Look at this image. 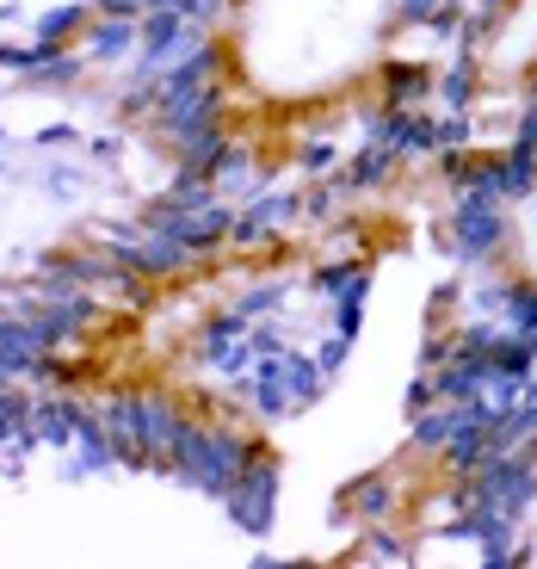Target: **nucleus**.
Returning a JSON list of instances; mask_svg holds the SVG:
<instances>
[{"label":"nucleus","instance_id":"3","mask_svg":"<svg viewBox=\"0 0 537 569\" xmlns=\"http://www.w3.org/2000/svg\"><path fill=\"white\" fill-rule=\"evenodd\" d=\"M513 223H507V199H476V192H457L452 217H445V254L464 260L469 272L476 267H495L500 248H507Z\"/></svg>","mask_w":537,"mask_h":569},{"label":"nucleus","instance_id":"22","mask_svg":"<svg viewBox=\"0 0 537 569\" xmlns=\"http://www.w3.org/2000/svg\"><path fill=\"white\" fill-rule=\"evenodd\" d=\"M358 557H377V563H414V539L389 532V520H383V527H365V539H358Z\"/></svg>","mask_w":537,"mask_h":569},{"label":"nucleus","instance_id":"26","mask_svg":"<svg viewBox=\"0 0 537 569\" xmlns=\"http://www.w3.org/2000/svg\"><path fill=\"white\" fill-rule=\"evenodd\" d=\"M247 341H254V353H260V359H272V353H284V347H291V341H284V322H278V316H260Z\"/></svg>","mask_w":537,"mask_h":569},{"label":"nucleus","instance_id":"17","mask_svg":"<svg viewBox=\"0 0 537 569\" xmlns=\"http://www.w3.org/2000/svg\"><path fill=\"white\" fill-rule=\"evenodd\" d=\"M216 199H260V168H254V156H247V149H229L223 156V168H216Z\"/></svg>","mask_w":537,"mask_h":569},{"label":"nucleus","instance_id":"27","mask_svg":"<svg viewBox=\"0 0 537 569\" xmlns=\"http://www.w3.org/2000/svg\"><path fill=\"white\" fill-rule=\"evenodd\" d=\"M469 137H476L469 112H445V118H438V149H469Z\"/></svg>","mask_w":537,"mask_h":569},{"label":"nucleus","instance_id":"8","mask_svg":"<svg viewBox=\"0 0 537 569\" xmlns=\"http://www.w3.org/2000/svg\"><path fill=\"white\" fill-rule=\"evenodd\" d=\"M100 415H105V433H112L118 470H149V458H142V397H136V385L100 397Z\"/></svg>","mask_w":537,"mask_h":569},{"label":"nucleus","instance_id":"2","mask_svg":"<svg viewBox=\"0 0 537 569\" xmlns=\"http://www.w3.org/2000/svg\"><path fill=\"white\" fill-rule=\"evenodd\" d=\"M531 501H537V452H500L495 446V452L464 477V508L507 513L513 527H525Z\"/></svg>","mask_w":537,"mask_h":569},{"label":"nucleus","instance_id":"21","mask_svg":"<svg viewBox=\"0 0 537 569\" xmlns=\"http://www.w3.org/2000/svg\"><path fill=\"white\" fill-rule=\"evenodd\" d=\"M284 303H291V279H260V284H247V291H235V310L241 316H278Z\"/></svg>","mask_w":537,"mask_h":569},{"label":"nucleus","instance_id":"9","mask_svg":"<svg viewBox=\"0 0 537 569\" xmlns=\"http://www.w3.org/2000/svg\"><path fill=\"white\" fill-rule=\"evenodd\" d=\"M100 470H118L100 397H74V477H100Z\"/></svg>","mask_w":537,"mask_h":569},{"label":"nucleus","instance_id":"4","mask_svg":"<svg viewBox=\"0 0 537 569\" xmlns=\"http://www.w3.org/2000/svg\"><path fill=\"white\" fill-rule=\"evenodd\" d=\"M278 489H284V465H278V452L260 440L254 458L241 465V477L229 483V496H223V513L235 520V532H247V539H266L272 520H278Z\"/></svg>","mask_w":537,"mask_h":569},{"label":"nucleus","instance_id":"16","mask_svg":"<svg viewBox=\"0 0 537 569\" xmlns=\"http://www.w3.org/2000/svg\"><path fill=\"white\" fill-rule=\"evenodd\" d=\"M377 81H383V100L389 106H414V100H426V93H438V74L426 69V62H389Z\"/></svg>","mask_w":537,"mask_h":569},{"label":"nucleus","instance_id":"25","mask_svg":"<svg viewBox=\"0 0 537 569\" xmlns=\"http://www.w3.org/2000/svg\"><path fill=\"white\" fill-rule=\"evenodd\" d=\"M414 156H438V118H433V112H414V118H408L402 161H414Z\"/></svg>","mask_w":537,"mask_h":569},{"label":"nucleus","instance_id":"14","mask_svg":"<svg viewBox=\"0 0 537 569\" xmlns=\"http://www.w3.org/2000/svg\"><path fill=\"white\" fill-rule=\"evenodd\" d=\"M229 149H235V130H229V124H211V130H199V137H185L173 156H180V168L211 173V180H216V168H223Z\"/></svg>","mask_w":537,"mask_h":569},{"label":"nucleus","instance_id":"29","mask_svg":"<svg viewBox=\"0 0 537 569\" xmlns=\"http://www.w3.org/2000/svg\"><path fill=\"white\" fill-rule=\"evenodd\" d=\"M346 353H353V341H346V335H334V328H327V341L315 347V366H322L327 378H340V366H346Z\"/></svg>","mask_w":537,"mask_h":569},{"label":"nucleus","instance_id":"32","mask_svg":"<svg viewBox=\"0 0 537 569\" xmlns=\"http://www.w3.org/2000/svg\"><path fill=\"white\" fill-rule=\"evenodd\" d=\"M513 142H525V149L537 156V106H525V112H519V130H513Z\"/></svg>","mask_w":537,"mask_h":569},{"label":"nucleus","instance_id":"31","mask_svg":"<svg viewBox=\"0 0 537 569\" xmlns=\"http://www.w3.org/2000/svg\"><path fill=\"white\" fill-rule=\"evenodd\" d=\"M93 13H100V19H136L142 0H93Z\"/></svg>","mask_w":537,"mask_h":569},{"label":"nucleus","instance_id":"10","mask_svg":"<svg viewBox=\"0 0 537 569\" xmlns=\"http://www.w3.org/2000/svg\"><path fill=\"white\" fill-rule=\"evenodd\" d=\"M26 427L38 446H74V390H38L26 402Z\"/></svg>","mask_w":537,"mask_h":569},{"label":"nucleus","instance_id":"28","mask_svg":"<svg viewBox=\"0 0 537 569\" xmlns=\"http://www.w3.org/2000/svg\"><path fill=\"white\" fill-rule=\"evenodd\" d=\"M433 402H438L433 371H421V366H414V378H408V397H402V409H408V415H421V409H433Z\"/></svg>","mask_w":537,"mask_h":569},{"label":"nucleus","instance_id":"24","mask_svg":"<svg viewBox=\"0 0 537 569\" xmlns=\"http://www.w3.org/2000/svg\"><path fill=\"white\" fill-rule=\"evenodd\" d=\"M340 199H346V180H340V173H322V186L303 192V217H310V223H327V217L340 211Z\"/></svg>","mask_w":537,"mask_h":569},{"label":"nucleus","instance_id":"6","mask_svg":"<svg viewBox=\"0 0 537 569\" xmlns=\"http://www.w3.org/2000/svg\"><path fill=\"white\" fill-rule=\"evenodd\" d=\"M211 124H229V87L223 81L199 87V93H185V100H168L149 118V130H155L168 149H180L185 137H199V130H211Z\"/></svg>","mask_w":537,"mask_h":569},{"label":"nucleus","instance_id":"13","mask_svg":"<svg viewBox=\"0 0 537 569\" xmlns=\"http://www.w3.org/2000/svg\"><path fill=\"white\" fill-rule=\"evenodd\" d=\"M402 168L396 149H383V142H365L353 156V168H340V180H346V192H377V186H389Z\"/></svg>","mask_w":537,"mask_h":569},{"label":"nucleus","instance_id":"20","mask_svg":"<svg viewBox=\"0 0 537 569\" xmlns=\"http://www.w3.org/2000/svg\"><path fill=\"white\" fill-rule=\"evenodd\" d=\"M247 211H254L272 236H284V229L303 217V192H291V186H284V192H260V199H247Z\"/></svg>","mask_w":537,"mask_h":569},{"label":"nucleus","instance_id":"19","mask_svg":"<svg viewBox=\"0 0 537 569\" xmlns=\"http://www.w3.org/2000/svg\"><path fill=\"white\" fill-rule=\"evenodd\" d=\"M247 335H254V316H241L235 303H229V310H216V316H204V322H199V353H216V347L247 341Z\"/></svg>","mask_w":537,"mask_h":569},{"label":"nucleus","instance_id":"11","mask_svg":"<svg viewBox=\"0 0 537 569\" xmlns=\"http://www.w3.org/2000/svg\"><path fill=\"white\" fill-rule=\"evenodd\" d=\"M136 43H142V13L136 19H93L87 38H81V57L93 62V69H105V62L136 57Z\"/></svg>","mask_w":537,"mask_h":569},{"label":"nucleus","instance_id":"18","mask_svg":"<svg viewBox=\"0 0 537 569\" xmlns=\"http://www.w3.org/2000/svg\"><path fill=\"white\" fill-rule=\"evenodd\" d=\"M500 199L519 204V199H537V156L525 142H513L507 156H500Z\"/></svg>","mask_w":537,"mask_h":569},{"label":"nucleus","instance_id":"30","mask_svg":"<svg viewBox=\"0 0 537 569\" xmlns=\"http://www.w3.org/2000/svg\"><path fill=\"white\" fill-rule=\"evenodd\" d=\"M303 173H315V180H322V173H340L334 168V161H340V149H334V142H303Z\"/></svg>","mask_w":537,"mask_h":569},{"label":"nucleus","instance_id":"23","mask_svg":"<svg viewBox=\"0 0 537 569\" xmlns=\"http://www.w3.org/2000/svg\"><path fill=\"white\" fill-rule=\"evenodd\" d=\"M438 7H452V0H389V31H426Z\"/></svg>","mask_w":537,"mask_h":569},{"label":"nucleus","instance_id":"15","mask_svg":"<svg viewBox=\"0 0 537 569\" xmlns=\"http://www.w3.org/2000/svg\"><path fill=\"white\" fill-rule=\"evenodd\" d=\"M482 93V69H476V50H457L452 69H438V106L445 112H469V100Z\"/></svg>","mask_w":537,"mask_h":569},{"label":"nucleus","instance_id":"1","mask_svg":"<svg viewBox=\"0 0 537 569\" xmlns=\"http://www.w3.org/2000/svg\"><path fill=\"white\" fill-rule=\"evenodd\" d=\"M254 446H260V433L241 421V415H192L168 477L180 489H199V496L223 501L229 483L241 477V465L254 458Z\"/></svg>","mask_w":537,"mask_h":569},{"label":"nucleus","instance_id":"12","mask_svg":"<svg viewBox=\"0 0 537 569\" xmlns=\"http://www.w3.org/2000/svg\"><path fill=\"white\" fill-rule=\"evenodd\" d=\"M93 0H69V7H50V13L31 19V38L43 43V50H69V43L87 38V26H93Z\"/></svg>","mask_w":537,"mask_h":569},{"label":"nucleus","instance_id":"5","mask_svg":"<svg viewBox=\"0 0 537 569\" xmlns=\"http://www.w3.org/2000/svg\"><path fill=\"white\" fill-rule=\"evenodd\" d=\"M136 397H142V458H149V470L168 477L185 427H192V409H185V397H173L161 385H136Z\"/></svg>","mask_w":537,"mask_h":569},{"label":"nucleus","instance_id":"7","mask_svg":"<svg viewBox=\"0 0 537 569\" xmlns=\"http://www.w3.org/2000/svg\"><path fill=\"white\" fill-rule=\"evenodd\" d=\"M334 513H353L358 527H383V520H396L402 513V489L389 470H365V477H353V483L334 496Z\"/></svg>","mask_w":537,"mask_h":569}]
</instances>
